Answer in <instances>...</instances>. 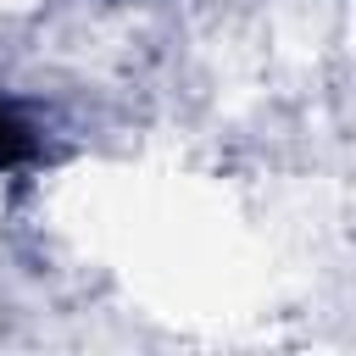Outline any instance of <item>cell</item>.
<instances>
[{
    "label": "cell",
    "instance_id": "obj_1",
    "mask_svg": "<svg viewBox=\"0 0 356 356\" xmlns=\"http://www.w3.org/2000/svg\"><path fill=\"white\" fill-rule=\"evenodd\" d=\"M33 156V134H28V122L11 111V106H0V167H22Z\"/></svg>",
    "mask_w": 356,
    "mask_h": 356
}]
</instances>
